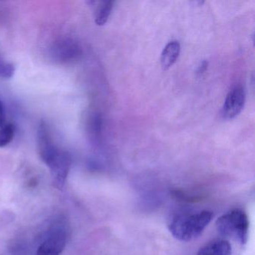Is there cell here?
<instances>
[{
	"instance_id": "30bf717a",
	"label": "cell",
	"mask_w": 255,
	"mask_h": 255,
	"mask_svg": "<svg viewBox=\"0 0 255 255\" xmlns=\"http://www.w3.org/2000/svg\"><path fill=\"white\" fill-rule=\"evenodd\" d=\"M15 134V127L13 124H4L0 127V147H4L11 142Z\"/></svg>"
},
{
	"instance_id": "3957f363",
	"label": "cell",
	"mask_w": 255,
	"mask_h": 255,
	"mask_svg": "<svg viewBox=\"0 0 255 255\" xmlns=\"http://www.w3.org/2000/svg\"><path fill=\"white\" fill-rule=\"evenodd\" d=\"M216 226L221 235L243 245L247 243L249 222L243 210L235 209L222 215L216 220Z\"/></svg>"
},
{
	"instance_id": "8992f818",
	"label": "cell",
	"mask_w": 255,
	"mask_h": 255,
	"mask_svg": "<svg viewBox=\"0 0 255 255\" xmlns=\"http://www.w3.org/2000/svg\"><path fill=\"white\" fill-rule=\"evenodd\" d=\"M232 249L229 242L215 240L206 244L198 252V255H231Z\"/></svg>"
},
{
	"instance_id": "4fadbf2b",
	"label": "cell",
	"mask_w": 255,
	"mask_h": 255,
	"mask_svg": "<svg viewBox=\"0 0 255 255\" xmlns=\"http://www.w3.org/2000/svg\"><path fill=\"white\" fill-rule=\"evenodd\" d=\"M207 65H208V63H207V62H205V61L203 62L202 63H201V65H200L199 68H198V71H197V74H199V75L202 74L203 73L206 71V69H207Z\"/></svg>"
},
{
	"instance_id": "52a82bcc",
	"label": "cell",
	"mask_w": 255,
	"mask_h": 255,
	"mask_svg": "<svg viewBox=\"0 0 255 255\" xmlns=\"http://www.w3.org/2000/svg\"><path fill=\"white\" fill-rule=\"evenodd\" d=\"M180 53V44L178 41H172L168 43L161 56V65L164 70L169 69L177 62Z\"/></svg>"
},
{
	"instance_id": "8fae6325",
	"label": "cell",
	"mask_w": 255,
	"mask_h": 255,
	"mask_svg": "<svg viewBox=\"0 0 255 255\" xmlns=\"http://www.w3.org/2000/svg\"><path fill=\"white\" fill-rule=\"evenodd\" d=\"M15 68L9 62L0 59V78L10 79L14 76Z\"/></svg>"
},
{
	"instance_id": "277c9868",
	"label": "cell",
	"mask_w": 255,
	"mask_h": 255,
	"mask_svg": "<svg viewBox=\"0 0 255 255\" xmlns=\"http://www.w3.org/2000/svg\"><path fill=\"white\" fill-rule=\"evenodd\" d=\"M246 92L243 86L233 88L227 95L222 108V116L225 119H232L237 117L244 108Z\"/></svg>"
},
{
	"instance_id": "7c38bea8",
	"label": "cell",
	"mask_w": 255,
	"mask_h": 255,
	"mask_svg": "<svg viewBox=\"0 0 255 255\" xmlns=\"http://www.w3.org/2000/svg\"><path fill=\"white\" fill-rule=\"evenodd\" d=\"M5 110H4L3 104L2 101L0 100V127L5 124Z\"/></svg>"
},
{
	"instance_id": "6da1fadb",
	"label": "cell",
	"mask_w": 255,
	"mask_h": 255,
	"mask_svg": "<svg viewBox=\"0 0 255 255\" xmlns=\"http://www.w3.org/2000/svg\"><path fill=\"white\" fill-rule=\"evenodd\" d=\"M38 146L40 156L51 171L53 186L62 189L71 168V157L53 143L48 128L43 122L38 128Z\"/></svg>"
},
{
	"instance_id": "7a4b0ae2",
	"label": "cell",
	"mask_w": 255,
	"mask_h": 255,
	"mask_svg": "<svg viewBox=\"0 0 255 255\" xmlns=\"http://www.w3.org/2000/svg\"><path fill=\"white\" fill-rule=\"evenodd\" d=\"M213 213L207 210L175 215L168 223L173 237L180 241L189 242L199 237L208 226Z\"/></svg>"
},
{
	"instance_id": "9c48e42d",
	"label": "cell",
	"mask_w": 255,
	"mask_h": 255,
	"mask_svg": "<svg viewBox=\"0 0 255 255\" xmlns=\"http://www.w3.org/2000/svg\"><path fill=\"white\" fill-rule=\"evenodd\" d=\"M113 4L114 2L111 1L100 2L95 14V23L98 26H104L108 21L113 11Z\"/></svg>"
},
{
	"instance_id": "ba28073f",
	"label": "cell",
	"mask_w": 255,
	"mask_h": 255,
	"mask_svg": "<svg viewBox=\"0 0 255 255\" xmlns=\"http://www.w3.org/2000/svg\"><path fill=\"white\" fill-rule=\"evenodd\" d=\"M80 50L78 46L71 41H64L59 43L55 48V55L59 60L71 61L80 55Z\"/></svg>"
},
{
	"instance_id": "5b68a950",
	"label": "cell",
	"mask_w": 255,
	"mask_h": 255,
	"mask_svg": "<svg viewBox=\"0 0 255 255\" xmlns=\"http://www.w3.org/2000/svg\"><path fill=\"white\" fill-rule=\"evenodd\" d=\"M65 231L56 229L52 231L40 245L36 255H60L66 246Z\"/></svg>"
}]
</instances>
